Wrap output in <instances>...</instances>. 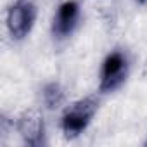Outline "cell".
Returning <instances> with one entry per match:
<instances>
[{
  "label": "cell",
  "mask_w": 147,
  "mask_h": 147,
  "mask_svg": "<svg viewBox=\"0 0 147 147\" xmlns=\"http://www.w3.org/2000/svg\"><path fill=\"white\" fill-rule=\"evenodd\" d=\"M80 19V5L76 0H66L57 9V14L54 16L52 23V33L57 40L67 38L75 31Z\"/></svg>",
  "instance_id": "cell-5"
},
{
  "label": "cell",
  "mask_w": 147,
  "mask_h": 147,
  "mask_svg": "<svg viewBox=\"0 0 147 147\" xmlns=\"http://www.w3.org/2000/svg\"><path fill=\"white\" fill-rule=\"evenodd\" d=\"M36 19V7L31 0H16L7 12V28L14 40H23L30 35Z\"/></svg>",
  "instance_id": "cell-3"
},
{
  "label": "cell",
  "mask_w": 147,
  "mask_h": 147,
  "mask_svg": "<svg viewBox=\"0 0 147 147\" xmlns=\"http://www.w3.org/2000/svg\"><path fill=\"white\" fill-rule=\"evenodd\" d=\"M16 128L26 145L40 147L45 144V125H43V118L38 111H35V109L24 111L18 118Z\"/></svg>",
  "instance_id": "cell-4"
},
{
  "label": "cell",
  "mask_w": 147,
  "mask_h": 147,
  "mask_svg": "<svg viewBox=\"0 0 147 147\" xmlns=\"http://www.w3.org/2000/svg\"><path fill=\"white\" fill-rule=\"evenodd\" d=\"M128 76V57L121 50H113L100 67V92L109 94L118 90Z\"/></svg>",
  "instance_id": "cell-2"
},
{
  "label": "cell",
  "mask_w": 147,
  "mask_h": 147,
  "mask_svg": "<svg viewBox=\"0 0 147 147\" xmlns=\"http://www.w3.org/2000/svg\"><path fill=\"white\" fill-rule=\"evenodd\" d=\"M99 109V100L95 97H85L76 100L75 104H71L66 113L62 114V131L67 138H76L80 133L87 130L90 125L92 118L95 116Z\"/></svg>",
  "instance_id": "cell-1"
},
{
  "label": "cell",
  "mask_w": 147,
  "mask_h": 147,
  "mask_svg": "<svg viewBox=\"0 0 147 147\" xmlns=\"http://www.w3.org/2000/svg\"><path fill=\"white\" fill-rule=\"evenodd\" d=\"M43 102L47 107L54 109V107H59L64 100V90L62 87L57 83V82H52V83H47L43 87Z\"/></svg>",
  "instance_id": "cell-6"
},
{
  "label": "cell",
  "mask_w": 147,
  "mask_h": 147,
  "mask_svg": "<svg viewBox=\"0 0 147 147\" xmlns=\"http://www.w3.org/2000/svg\"><path fill=\"white\" fill-rule=\"evenodd\" d=\"M145 145H147V140H145Z\"/></svg>",
  "instance_id": "cell-8"
},
{
  "label": "cell",
  "mask_w": 147,
  "mask_h": 147,
  "mask_svg": "<svg viewBox=\"0 0 147 147\" xmlns=\"http://www.w3.org/2000/svg\"><path fill=\"white\" fill-rule=\"evenodd\" d=\"M137 2H140V4H145V2H147V0H137Z\"/></svg>",
  "instance_id": "cell-7"
}]
</instances>
